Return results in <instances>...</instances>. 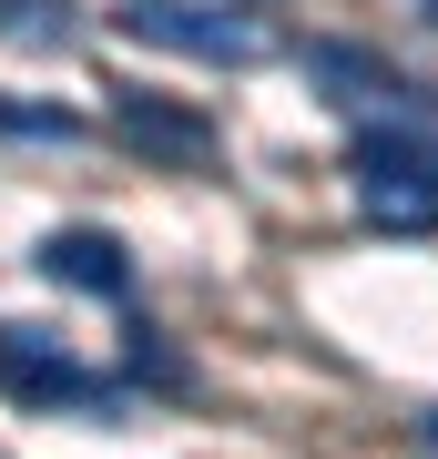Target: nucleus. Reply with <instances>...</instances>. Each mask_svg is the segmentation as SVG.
<instances>
[{"label":"nucleus","instance_id":"nucleus-9","mask_svg":"<svg viewBox=\"0 0 438 459\" xmlns=\"http://www.w3.org/2000/svg\"><path fill=\"white\" fill-rule=\"evenodd\" d=\"M418 439H428V449H438V409H428V419H418Z\"/></svg>","mask_w":438,"mask_h":459},{"label":"nucleus","instance_id":"nucleus-8","mask_svg":"<svg viewBox=\"0 0 438 459\" xmlns=\"http://www.w3.org/2000/svg\"><path fill=\"white\" fill-rule=\"evenodd\" d=\"M11 41H72V0H0Z\"/></svg>","mask_w":438,"mask_h":459},{"label":"nucleus","instance_id":"nucleus-7","mask_svg":"<svg viewBox=\"0 0 438 459\" xmlns=\"http://www.w3.org/2000/svg\"><path fill=\"white\" fill-rule=\"evenodd\" d=\"M0 133L11 143H82V113H62V102H0Z\"/></svg>","mask_w":438,"mask_h":459},{"label":"nucleus","instance_id":"nucleus-2","mask_svg":"<svg viewBox=\"0 0 438 459\" xmlns=\"http://www.w3.org/2000/svg\"><path fill=\"white\" fill-rule=\"evenodd\" d=\"M123 31L143 51H184V62H265V31L235 0H123Z\"/></svg>","mask_w":438,"mask_h":459},{"label":"nucleus","instance_id":"nucleus-10","mask_svg":"<svg viewBox=\"0 0 438 459\" xmlns=\"http://www.w3.org/2000/svg\"><path fill=\"white\" fill-rule=\"evenodd\" d=\"M408 11H418V21H438V0H408Z\"/></svg>","mask_w":438,"mask_h":459},{"label":"nucleus","instance_id":"nucleus-4","mask_svg":"<svg viewBox=\"0 0 438 459\" xmlns=\"http://www.w3.org/2000/svg\"><path fill=\"white\" fill-rule=\"evenodd\" d=\"M41 276L72 286V296L123 307L133 296V255H123V235H102V225H62V235H41Z\"/></svg>","mask_w":438,"mask_h":459},{"label":"nucleus","instance_id":"nucleus-1","mask_svg":"<svg viewBox=\"0 0 438 459\" xmlns=\"http://www.w3.org/2000/svg\"><path fill=\"white\" fill-rule=\"evenodd\" d=\"M357 204L388 235H428L438 225V123H428V102H408V113L357 133Z\"/></svg>","mask_w":438,"mask_h":459},{"label":"nucleus","instance_id":"nucleus-6","mask_svg":"<svg viewBox=\"0 0 438 459\" xmlns=\"http://www.w3.org/2000/svg\"><path fill=\"white\" fill-rule=\"evenodd\" d=\"M143 153H174V164H204L214 153V133H204V113H174V102H153V92H123V113H113Z\"/></svg>","mask_w":438,"mask_h":459},{"label":"nucleus","instance_id":"nucleus-5","mask_svg":"<svg viewBox=\"0 0 438 459\" xmlns=\"http://www.w3.org/2000/svg\"><path fill=\"white\" fill-rule=\"evenodd\" d=\"M306 82H326L337 102H357V113H408V102H418V82L388 72V62L357 51V41H306Z\"/></svg>","mask_w":438,"mask_h":459},{"label":"nucleus","instance_id":"nucleus-3","mask_svg":"<svg viewBox=\"0 0 438 459\" xmlns=\"http://www.w3.org/2000/svg\"><path fill=\"white\" fill-rule=\"evenodd\" d=\"M0 388L31 398V409H62V398H72V409H113V398H123L113 377H92L62 337H41V327H0Z\"/></svg>","mask_w":438,"mask_h":459}]
</instances>
